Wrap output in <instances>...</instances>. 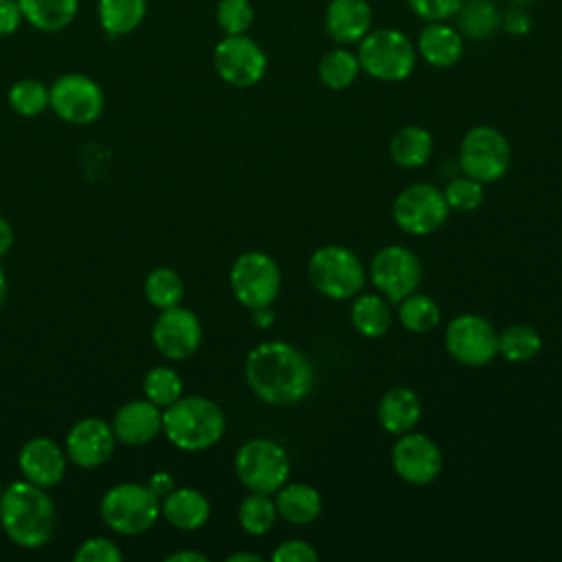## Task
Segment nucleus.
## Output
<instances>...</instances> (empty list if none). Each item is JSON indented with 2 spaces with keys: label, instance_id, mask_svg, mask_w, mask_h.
I'll return each instance as SVG.
<instances>
[{
  "label": "nucleus",
  "instance_id": "f257e3e1",
  "mask_svg": "<svg viewBox=\"0 0 562 562\" xmlns=\"http://www.w3.org/2000/svg\"><path fill=\"white\" fill-rule=\"evenodd\" d=\"M250 391L266 404L288 406L301 402L314 384V371L307 358L283 340L257 345L244 367Z\"/></svg>",
  "mask_w": 562,
  "mask_h": 562
},
{
  "label": "nucleus",
  "instance_id": "f03ea898",
  "mask_svg": "<svg viewBox=\"0 0 562 562\" xmlns=\"http://www.w3.org/2000/svg\"><path fill=\"white\" fill-rule=\"evenodd\" d=\"M0 525L11 542L22 549L44 547L57 527V509L44 487L15 481L0 494Z\"/></svg>",
  "mask_w": 562,
  "mask_h": 562
},
{
  "label": "nucleus",
  "instance_id": "7ed1b4c3",
  "mask_svg": "<svg viewBox=\"0 0 562 562\" xmlns=\"http://www.w3.org/2000/svg\"><path fill=\"white\" fill-rule=\"evenodd\" d=\"M226 428L220 404L204 395L180 397L162 408L165 437L184 452H200L215 446Z\"/></svg>",
  "mask_w": 562,
  "mask_h": 562
},
{
  "label": "nucleus",
  "instance_id": "20e7f679",
  "mask_svg": "<svg viewBox=\"0 0 562 562\" xmlns=\"http://www.w3.org/2000/svg\"><path fill=\"white\" fill-rule=\"evenodd\" d=\"M160 498L147 483H119L101 498L103 522L121 536H138L156 525Z\"/></svg>",
  "mask_w": 562,
  "mask_h": 562
},
{
  "label": "nucleus",
  "instance_id": "39448f33",
  "mask_svg": "<svg viewBox=\"0 0 562 562\" xmlns=\"http://www.w3.org/2000/svg\"><path fill=\"white\" fill-rule=\"evenodd\" d=\"M312 285L327 299H353L364 283V270L358 255L345 246L329 244L312 252L307 261Z\"/></svg>",
  "mask_w": 562,
  "mask_h": 562
},
{
  "label": "nucleus",
  "instance_id": "423d86ee",
  "mask_svg": "<svg viewBox=\"0 0 562 562\" xmlns=\"http://www.w3.org/2000/svg\"><path fill=\"white\" fill-rule=\"evenodd\" d=\"M235 472L250 492L272 494L288 481L290 459L283 446L257 437L239 446L235 454Z\"/></svg>",
  "mask_w": 562,
  "mask_h": 562
},
{
  "label": "nucleus",
  "instance_id": "0eeeda50",
  "mask_svg": "<svg viewBox=\"0 0 562 562\" xmlns=\"http://www.w3.org/2000/svg\"><path fill=\"white\" fill-rule=\"evenodd\" d=\"M228 283L233 296L250 307H270L281 290V270L277 261L259 250H248L239 255L228 272Z\"/></svg>",
  "mask_w": 562,
  "mask_h": 562
},
{
  "label": "nucleus",
  "instance_id": "6e6552de",
  "mask_svg": "<svg viewBox=\"0 0 562 562\" xmlns=\"http://www.w3.org/2000/svg\"><path fill=\"white\" fill-rule=\"evenodd\" d=\"M358 61L364 72L380 81H402L415 68V50L404 33L380 29L360 42Z\"/></svg>",
  "mask_w": 562,
  "mask_h": 562
},
{
  "label": "nucleus",
  "instance_id": "1a4fd4ad",
  "mask_svg": "<svg viewBox=\"0 0 562 562\" xmlns=\"http://www.w3.org/2000/svg\"><path fill=\"white\" fill-rule=\"evenodd\" d=\"M509 143L496 127L476 125L461 140L459 165L465 176L479 180L481 184L501 180L509 169Z\"/></svg>",
  "mask_w": 562,
  "mask_h": 562
},
{
  "label": "nucleus",
  "instance_id": "9d476101",
  "mask_svg": "<svg viewBox=\"0 0 562 562\" xmlns=\"http://www.w3.org/2000/svg\"><path fill=\"white\" fill-rule=\"evenodd\" d=\"M450 206L435 184H411L393 202V220L408 235H430L443 226Z\"/></svg>",
  "mask_w": 562,
  "mask_h": 562
},
{
  "label": "nucleus",
  "instance_id": "9b49d317",
  "mask_svg": "<svg viewBox=\"0 0 562 562\" xmlns=\"http://www.w3.org/2000/svg\"><path fill=\"white\" fill-rule=\"evenodd\" d=\"M446 351L465 367H483L498 356V331L479 314L454 316L443 334Z\"/></svg>",
  "mask_w": 562,
  "mask_h": 562
},
{
  "label": "nucleus",
  "instance_id": "f8f14e48",
  "mask_svg": "<svg viewBox=\"0 0 562 562\" xmlns=\"http://www.w3.org/2000/svg\"><path fill=\"white\" fill-rule=\"evenodd\" d=\"M50 103L53 112L72 125H88L94 123L105 105L103 92L99 83L86 75L68 72L61 75L50 88Z\"/></svg>",
  "mask_w": 562,
  "mask_h": 562
},
{
  "label": "nucleus",
  "instance_id": "ddd939ff",
  "mask_svg": "<svg viewBox=\"0 0 562 562\" xmlns=\"http://www.w3.org/2000/svg\"><path fill=\"white\" fill-rule=\"evenodd\" d=\"M371 283L391 303H400L404 296L415 292L422 281V266L413 250L404 246L380 248L369 263Z\"/></svg>",
  "mask_w": 562,
  "mask_h": 562
},
{
  "label": "nucleus",
  "instance_id": "4468645a",
  "mask_svg": "<svg viewBox=\"0 0 562 562\" xmlns=\"http://www.w3.org/2000/svg\"><path fill=\"white\" fill-rule=\"evenodd\" d=\"M213 66L226 83L235 88H250L266 72V55L244 33L226 35L213 50Z\"/></svg>",
  "mask_w": 562,
  "mask_h": 562
},
{
  "label": "nucleus",
  "instance_id": "2eb2a0df",
  "mask_svg": "<svg viewBox=\"0 0 562 562\" xmlns=\"http://www.w3.org/2000/svg\"><path fill=\"white\" fill-rule=\"evenodd\" d=\"M151 342L165 358L187 360L202 342V323L182 305L160 310L151 327Z\"/></svg>",
  "mask_w": 562,
  "mask_h": 562
},
{
  "label": "nucleus",
  "instance_id": "dca6fc26",
  "mask_svg": "<svg viewBox=\"0 0 562 562\" xmlns=\"http://www.w3.org/2000/svg\"><path fill=\"white\" fill-rule=\"evenodd\" d=\"M391 461L397 476L413 485L432 483L443 468L437 443L430 437L413 430L400 435L391 450Z\"/></svg>",
  "mask_w": 562,
  "mask_h": 562
},
{
  "label": "nucleus",
  "instance_id": "f3484780",
  "mask_svg": "<svg viewBox=\"0 0 562 562\" xmlns=\"http://www.w3.org/2000/svg\"><path fill=\"white\" fill-rule=\"evenodd\" d=\"M114 430L101 417H83L75 422L66 435L68 459L86 470L103 465L114 452Z\"/></svg>",
  "mask_w": 562,
  "mask_h": 562
},
{
  "label": "nucleus",
  "instance_id": "a211bd4d",
  "mask_svg": "<svg viewBox=\"0 0 562 562\" xmlns=\"http://www.w3.org/2000/svg\"><path fill=\"white\" fill-rule=\"evenodd\" d=\"M66 461L68 454L48 437L29 439L18 454V465L24 479L44 490L57 485L64 479Z\"/></svg>",
  "mask_w": 562,
  "mask_h": 562
},
{
  "label": "nucleus",
  "instance_id": "6ab92c4d",
  "mask_svg": "<svg viewBox=\"0 0 562 562\" xmlns=\"http://www.w3.org/2000/svg\"><path fill=\"white\" fill-rule=\"evenodd\" d=\"M112 430L125 446H145L162 432V408L147 397L130 400L114 413Z\"/></svg>",
  "mask_w": 562,
  "mask_h": 562
},
{
  "label": "nucleus",
  "instance_id": "aec40b11",
  "mask_svg": "<svg viewBox=\"0 0 562 562\" xmlns=\"http://www.w3.org/2000/svg\"><path fill=\"white\" fill-rule=\"evenodd\" d=\"M160 514L180 531H195L206 525L211 516L209 498L195 487H173L160 501Z\"/></svg>",
  "mask_w": 562,
  "mask_h": 562
},
{
  "label": "nucleus",
  "instance_id": "412c9836",
  "mask_svg": "<svg viewBox=\"0 0 562 562\" xmlns=\"http://www.w3.org/2000/svg\"><path fill=\"white\" fill-rule=\"evenodd\" d=\"M422 417L419 397L406 386L389 389L378 404V419L391 435H404L415 428Z\"/></svg>",
  "mask_w": 562,
  "mask_h": 562
},
{
  "label": "nucleus",
  "instance_id": "4be33fe9",
  "mask_svg": "<svg viewBox=\"0 0 562 562\" xmlns=\"http://www.w3.org/2000/svg\"><path fill=\"white\" fill-rule=\"evenodd\" d=\"M371 24V9L364 0H331L325 15L329 35L340 42H358Z\"/></svg>",
  "mask_w": 562,
  "mask_h": 562
},
{
  "label": "nucleus",
  "instance_id": "5701e85b",
  "mask_svg": "<svg viewBox=\"0 0 562 562\" xmlns=\"http://www.w3.org/2000/svg\"><path fill=\"white\" fill-rule=\"evenodd\" d=\"M277 514L292 525H307L321 516L323 498L316 487L307 483H283L277 490Z\"/></svg>",
  "mask_w": 562,
  "mask_h": 562
},
{
  "label": "nucleus",
  "instance_id": "b1692460",
  "mask_svg": "<svg viewBox=\"0 0 562 562\" xmlns=\"http://www.w3.org/2000/svg\"><path fill=\"white\" fill-rule=\"evenodd\" d=\"M419 53L430 66L448 68L461 59L463 40L452 26L428 24L419 33Z\"/></svg>",
  "mask_w": 562,
  "mask_h": 562
},
{
  "label": "nucleus",
  "instance_id": "393cba45",
  "mask_svg": "<svg viewBox=\"0 0 562 562\" xmlns=\"http://www.w3.org/2000/svg\"><path fill=\"white\" fill-rule=\"evenodd\" d=\"M22 18L44 33L66 29L79 9V0H18Z\"/></svg>",
  "mask_w": 562,
  "mask_h": 562
},
{
  "label": "nucleus",
  "instance_id": "a878e982",
  "mask_svg": "<svg viewBox=\"0 0 562 562\" xmlns=\"http://www.w3.org/2000/svg\"><path fill=\"white\" fill-rule=\"evenodd\" d=\"M391 158L404 169H415L426 165L432 154V136L426 127L406 125L391 138Z\"/></svg>",
  "mask_w": 562,
  "mask_h": 562
},
{
  "label": "nucleus",
  "instance_id": "bb28decb",
  "mask_svg": "<svg viewBox=\"0 0 562 562\" xmlns=\"http://www.w3.org/2000/svg\"><path fill=\"white\" fill-rule=\"evenodd\" d=\"M393 314L389 303L378 294L356 296L351 303V325L367 338H380L391 329Z\"/></svg>",
  "mask_w": 562,
  "mask_h": 562
},
{
  "label": "nucleus",
  "instance_id": "cd10ccee",
  "mask_svg": "<svg viewBox=\"0 0 562 562\" xmlns=\"http://www.w3.org/2000/svg\"><path fill=\"white\" fill-rule=\"evenodd\" d=\"M147 13V0H99V24L108 35H127L140 26Z\"/></svg>",
  "mask_w": 562,
  "mask_h": 562
},
{
  "label": "nucleus",
  "instance_id": "c85d7f7f",
  "mask_svg": "<svg viewBox=\"0 0 562 562\" xmlns=\"http://www.w3.org/2000/svg\"><path fill=\"white\" fill-rule=\"evenodd\" d=\"M143 290H145L147 301H149L154 307H158V310H167V307L180 305V301H182V296H184L182 277H180L173 268H167V266L154 268V270L145 277Z\"/></svg>",
  "mask_w": 562,
  "mask_h": 562
},
{
  "label": "nucleus",
  "instance_id": "c756f323",
  "mask_svg": "<svg viewBox=\"0 0 562 562\" xmlns=\"http://www.w3.org/2000/svg\"><path fill=\"white\" fill-rule=\"evenodd\" d=\"M542 347L540 334L531 325H509L498 334V353L509 362H527Z\"/></svg>",
  "mask_w": 562,
  "mask_h": 562
},
{
  "label": "nucleus",
  "instance_id": "7c9ffc66",
  "mask_svg": "<svg viewBox=\"0 0 562 562\" xmlns=\"http://www.w3.org/2000/svg\"><path fill=\"white\" fill-rule=\"evenodd\" d=\"M397 316H400V323L413 331V334H426L430 329L437 327L439 318H441V312H439V305L426 296V294H415L411 292L408 296H404L400 301V310H397Z\"/></svg>",
  "mask_w": 562,
  "mask_h": 562
},
{
  "label": "nucleus",
  "instance_id": "2f4dec72",
  "mask_svg": "<svg viewBox=\"0 0 562 562\" xmlns=\"http://www.w3.org/2000/svg\"><path fill=\"white\" fill-rule=\"evenodd\" d=\"M237 518L246 533L263 536L272 529V525L277 520V505L268 494L252 492L241 501Z\"/></svg>",
  "mask_w": 562,
  "mask_h": 562
},
{
  "label": "nucleus",
  "instance_id": "473e14b6",
  "mask_svg": "<svg viewBox=\"0 0 562 562\" xmlns=\"http://www.w3.org/2000/svg\"><path fill=\"white\" fill-rule=\"evenodd\" d=\"M360 72V61L349 50L336 48L327 53L318 64V77L321 81L331 90L349 88Z\"/></svg>",
  "mask_w": 562,
  "mask_h": 562
},
{
  "label": "nucleus",
  "instance_id": "72a5a7b5",
  "mask_svg": "<svg viewBox=\"0 0 562 562\" xmlns=\"http://www.w3.org/2000/svg\"><path fill=\"white\" fill-rule=\"evenodd\" d=\"M143 393L156 406L167 408L182 397V378L171 367H151L143 378Z\"/></svg>",
  "mask_w": 562,
  "mask_h": 562
},
{
  "label": "nucleus",
  "instance_id": "f704fd0d",
  "mask_svg": "<svg viewBox=\"0 0 562 562\" xmlns=\"http://www.w3.org/2000/svg\"><path fill=\"white\" fill-rule=\"evenodd\" d=\"M50 103V90L37 79H20L9 90V105L20 116H37Z\"/></svg>",
  "mask_w": 562,
  "mask_h": 562
},
{
  "label": "nucleus",
  "instance_id": "c9c22d12",
  "mask_svg": "<svg viewBox=\"0 0 562 562\" xmlns=\"http://www.w3.org/2000/svg\"><path fill=\"white\" fill-rule=\"evenodd\" d=\"M501 24V15L492 2L474 0L470 2L461 13V29L470 37H487L492 35Z\"/></svg>",
  "mask_w": 562,
  "mask_h": 562
},
{
  "label": "nucleus",
  "instance_id": "e433bc0d",
  "mask_svg": "<svg viewBox=\"0 0 562 562\" xmlns=\"http://www.w3.org/2000/svg\"><path fill=\"white\" fill-rule=\"evenodd\" d=\"M443 198L452 211L470 213L483 202V184L470 176H459L446 184Z\"/></svg>",
  "mask_w": 562,
  "mask_h": 562
},
{
  "label": "nucleus",
  "instance_id": "4c0bfd02",
  "mask_svg": "<svg viewBox=\"0 0 562 562\" xmlns=\"http://www.w3.org/2000/svg\"><path fill=\"white\" fill-rule=\"evenodd\" d=\"M217 24L226 35H241L252 24V7L248 0H220Z\"/></svg>",
  "mask_w": 562,
  "mask_h": 562
},
{
  "label": "nucleus",
  "instance_id": "58836bf2",
  "mask_svg": "<svg viewBox=\"0 0 562 562\" xmlns=\"http://www.w3.org/2000/svg\"><path fill=\"white\" fill-rule=\"evenodd\" d=\"M75 562H119L123 558L121 549L110 538H88L75 551Z\"/></svg>",
  "mask_w": 562,
  "mask_h": 562
},
{
  "label": "nucleus",
  "instance_id": "ea45409f",
  "mask_svg": "<svg viewBox=\"0 0 562 562\" xmlns=\"http://www.w3.org/2000/svg\"><path fill=\"white\" fill-rule=\"evenodd\" d=\"M406 2L419 18H424L428 22L443 20V18L457 13L463 4V0H406Z\"/></svg>",
  "mask_w": 562,
  "mask_h": 562
},
{
  "label": "nucleus",
  "instance_id": "a19ab883",
  "mask_svg": "<svg viewBox=\"0 0 562 562\" xmlns=\"http://www.w3.org/2000/svg\"><path fill=\"white\" fill-rule=\"evenodd\" d=\"M274 562H316L318 553L316 549L305 540H285L277 547L272 553Z\"/></svg>",
  "mask_w": 562,
  "mask_h": 562
},
{
  "label": "nucleus",
  "instance_id": "79ce46f5",
  "mask_svg": "<svg viewBox=\"0 0 562 562\" xmlns=\"http://www.w3.org/2000/svg\"><path fill=\"white\" fill-rule=\"evenodd\" d=\"M22 11L18 0H0V37L11 35L22 24Z\"/></svg>",
  "mask_w": 562,
  "mask_h": 562
},
{
  "label": "nucleus",
  "instance_id": "37998d69",
  "mask_svg": "<svg viewBox=\"0 0 562 562\" xmlns=\"http://www.w3.org/2000/svg\"><path fill=\"white\" fill-rule=\"evenodd\" d=\"M503 24L509 33H527L529 31V18L522 9H509L503 18Z\"/></svg>",
  "mask_w": 562,
  "mask_h": 562
},
{
  "label": "nucleus",
  "instance_id": "c03bdc74",
  "mask_svg": "<svg viewBox=\"0 0 562 562\" xmlns=\"http://www.w3.org/2000/svg\"><path fill=\"white\" fill-rule=\"evenodd\" d=\"M147 485L154 490V494H156L158 498H162L165 494H169V492L176 487L173 479H171L167 472H156Z\"/></svg>",
  "mask_w": 562,
  "mask_h": 562
},
{
  "label": "nucleus",
  "instance_id": "a18cd8bd",
  "mask_svg": "<svg viewBox=\"0 0 562 562\" xmlns=\"http://www.w3.org/2000/svg\"><path fill=\"white\" fill-rule=\"evenodd\" d=\"M13 239H15V235H13L11 224L4 217H0V257H4L11 250Z\"/></svg>",
  "mask_w": 562,
  "mask_h": 562
},
{
  "label": "nucleus",
  "instance_id": "49530a36",
  "mask_svg": "<svg viewBox=\"0 0 562 562\" xmlns=\"http://www.w3.org/2000/svg\"><path fill=\"white\" fill-rule=\"evenodd\" d=\"M165 560L167 562H206V555L198 551H176V553H169Z\"/></svg>",
  "mask_w": 562,
  "mask_h": 562
},
{
  "label": "nucleus",
  "instance_id": "de8ad7c7",
  "mask_svg": "<svg viewBox=\"0 0 562 562\" xmlns=\"http://www.w3.org/2000/svg\"><path fill=\"white\" fill-rule=\"evenodd\" d=\"M226 562H261V555L257 553H231Z\"/></svg>",
  "mask_w": 562,
  "mask_h": 562
},
{
  "label": "nucleus",
  "instance_id": "09e8293b",
  "mask_svg": "<svg viewBox=\"0 0 562 562\" xmlns=\"http://www.w3.org/2000/svg\"><path fill=\"white\" fill-rule=\"evenodd\" d=\"M4 299H7V277H4V272L0 270V307L4 305Z\"/></svg>",
  "mask_w": 562,
  "mask_h": 562
},
{
  "label": "nucleus",
  "instance_id": "8fccbe9b",
  "mask_svg": "<svg viewBox=\"0 0 562 562\" xmlns=\"http://www.w3.org/2000/svg\"><path fill=\"white\" fill-rule=\"evenodd\" d=\"M516 2H520V4H527V2H531V0H516Z\"/></svg>",
  "mask_w": 562,
  "mask_h": 562
},
{
  "label": "nucleus",
  "instance_id": "3c124183",
  "mask_svg": "<svg viewBox=\"0 0 562 562\" xmlns=\"http://www.w3.org/2000/svg\"><path fill=\"white\" fill-rule=\"evenodd\" d=\"M0 494H2V485H0Z\"/></svg>",
  "mask_w": 562,
  "mask_h": 562
}]
</instances>
